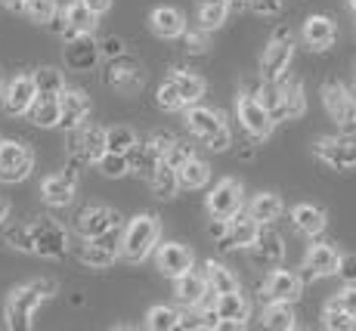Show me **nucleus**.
Instances as JSON below:
<instances>
[{"instance_id": "f257e3e1", "label": "nucleus", "mask_w": 356, "mask_h": 331, "mask_svg": "<svg viewBox=\"0 0 356 331\" xmlns=\"http://www.w3.org/2000/svg\"><path fill=\"white\" fill-rule=\"evenodd\" d=\"M56 291L59 288L53 279H31V282H25V285H16L6 294V307H3L6 328H13V331L31 328L34 313L40 309V303L50 300Z\"/></svg>"}, {"instance_id": "f03ea898", "label": "nucleus", "mask_w": 356, "mask_h": 331, "mask_svg": "<svg viewBox=\"0 0 356 331\" xmlns=\"http://www.w3.org/2000/svg\"><path fill=\"white\" fill-rule=\"evenodd\" d=\"M183 121H186L189 134L208 152H227L232 146V127L220 108H208L195 102V106L183 108Z\"/></svg>"}, {"instance_id": "7ed1b4c3", "label": "nucleus", "mask_w": 356, "mask_h": 331, "mask_svg": "<svg viewBox=\"0 0 356 331\" xmlns=\"http://www.w3.org/2000/svg\"><path fill=\"white\" fill-rule=\"evenodd\" d=\"M257 99L264 102V108L270 112V118L276 124L279 121H298V118H304V112H307L304 84L289 78V74H285L282 81H273V84H266L264 81Z\"/></svg>"}, {"instance_id": "20e7f679", "label": "nucleus", "mask_w": 356, "mask_h": 331, "mask_svg": "<svg viewBox=\"0 0 356 331\" xmlns=\"http://www.w3.org/2000/svg\"><path fill=\"white\" fill-rule=\"evenodd\" d=\"M159 239H161L159 213H136L118 239V257L130 260V264H140V260H146L155 251Z\"/></svg>"}, {"instance_id": "39448f33", "label": "nucleus", "mask_w": 356, "mask_h": 331, "mask_svg": "<svg viewBox=\"0 0 356 331\" xmlns=\"http://www.w3.org/2000/svg\"><path fill=\"white\" fill-rule=\"evenodd\" d=\"M106 152V127L97 124H81V127L68 130V161L74 164H97L99 155Z\"/></svg>"}, {"instance_id": "423d86ee", "label": "nucleus", "mask_w": 356, "mask_h": 331, "mask_svg": "<svg viewBox=\"0 0 356 331\" xmlns=\"http://www.w3.org/2000/svg\"><path fill=\"white\" fill-rule=\"evenodd\" d=\"M323 106L328 118L334 121V127H338V134L356 136V102L344 84H338V81L323 84Z\"/></svg>"}, {"instance_id": "0eeeda50", "label": "nucleus", "mask_w": 356, "mask_h": 331, "mask_svg": "<svg viewBox=\"0 0 356 331\" xmlns=\"http://www.w3.org/2000/svg\"><path fill=\"white\" fill-rule=\"evenodd\" d=\"M294 59V38L291 31H276L270 38V44L264 47V56H260V78L266 81V84H273V81H282L285 74H289V65Z\"/></svg>"}, {"instance_id": "6e6552de", "label": "nucleus", "mask_w": 356, "mask_h": 331, "mask_svg": "<svg viewBox=\"0 0 356 331\" xmlns=\"http://www.w3.org/2000/svg\"><path fill=\"white\" fill-rule=\"evenodd\" d=\"M236 118L238 124L245 127V134L251 140H270L273 130H276V121L270 118V112L264 108V102L257 96H248V93H238L236 96Z\"/></svg>"}, {"instance_id": "1a4fd4ad", "label": "nucleus", "mask_w": 356, "mask_h": 331, "mask_svg": "<svg viewBox=\"0 0 356 331\" xmlns=\"http://www.w3.org/2000/svg\"><path fill=\"white\" fill-rule=\"evenodd\" d=\"M34 170V152L19 140H0V183H22Z\"/></svg>"}, {"instance_id": "9d476101", "label": "nucleus", "mask_w": 356, "mask_h": 331, "mask_svg": "<svg viewBox=\"0 0 356 331\" xmlns=\"http://www.w3.org/2000/svg\"><path fill=\"white\" fill-rule=\"evenodd\" d=\"M31 236H34V254H38V257L63 260L68 254V232L56 220L40 217L38 223H31Z\"/></svg>"}, {"instance_id": "9b49d317", "label": "nucleus", "mask_w": 356, "mask_h": 331, "mask_svg": "<svg viewBox=\"0 0 356 331\" xmlns=\"http://www.w3.org/2000/svg\"><path fill=\"white\" fill-rule=\"evenodd\" d=\"M313 155L334 170H353L356 168V136H319L313 143Z\"/></svg>"}, {"instance_id": "f8f14e48", "label": "nucleus", "mask_w": 356, "mask_h": 331, "mask_svg": "<svg viewBox=\"0 0 356 331\" xmlns=\"http://www.w3.org/2000/svg\"><path fill=\"white\" fill-rule=\"evenodd\" d=\"M248 264L254 266V270H276V266H282V260H285V239L279 236V232H273V229H264L260 226V232H257V239L251 241L248 248Z\"/></svg>"}, {"instance_id": "ddd939ff", "label": "nucleus", "mask_w": 356, "mask_h": 331, "mask_svg": "<svg viewBox=\"0 0 356 331\" xmlns=\"http://www.w3.org/2000/svg\"><path fill=\"white\" fill-rule=\"evenodd\" d=\"M146 84V74H143V65L136 62L130 53H121V56L108 59L106 65V87L118 93H136Z\"/></svg>"}, {"instance_id": "4468645a", "label": "nucleus", "mask_w": 356, "mask_h": 331, "mask_svg": "<svg viewBox=\"0 0 356 331\" xmlns=\"http://www.w3.org/2000/svg\"><path fill=\"white\" fill-rule=\"evenodd\" d=\"M204 208H208L211 217H232L245 208V186L236 177H223L214 189L204 198Z\"/></svg>"}, {"instance_id": "2eb2a0df", "label": "nucleus", "mask_w": 356, "mask_h": 331, "mask_svg": "<svg viewBox=\"0 0 356 331\" xmlns=\"http://www.w3.org/2000/svg\"><path fill=\"white\" fill-rule=\"evenodd\" d=\"M78 170H81V164L68 161L65 170L50 174L40 183V198H44L50 208H68V204L74 202V192H78Z\"/></svg>"}, {"instance_id": "dca6fc26", "label": "nucleus", "mask_w": 356, "mask_h": 331, "mask_svg": "<svg viewBox=\"0 0 356 331\" xmlns=\"http://www.w3.org/2000/svg\"><path fill=\"white\" fill-rule=\"evenodd\" d=\"M121 223V213L106 208V204H90L74 217V229H78L81 239H102V236H112Z\"/></svg>"}, {"instance_id": "f3484780", "label": "nucleus", "mask_w": 356, "mask_h": 331, "mask_svg": "<svg viewBox=\"0 0 356 331\" xmlns=\"http://www.w3.org/2000/svg\"><path fill=\"white\" fill-rule=\"evenodd\" d=\"M304 294V279H300L294 270H276L266 273L264 285H260V300H285V303H294Z\"/></svg>"}, {"instance_id": "a211bd4d", "label": "nucleus", "mask_w": 356, "mask_h": 331, "mask_svg": "<svg viewBox=\"0 0 356 331\" xmlns=\"http://www.w3.org/2000/svg\"><path fill=\"white\" fill-rule=\"evenodd\" d=\"M214 316H217V328H245L251 319V303L245 300L242 288L227 294H214Z\"/></svg>"}, {"instance_id": "6ab92c4d", "label": "nucleus", "mask_w": 356, "mask_h": 331, "mask_svg": "<svg viewBox=\"0 0 356 331\" xmlns=\"http://www.w3.org/2000/svg\"><path fill=\"white\" fill-rule=\"evenodd\" d=\"M34 96H38V90H34L31 74H16L10 84H3L0 106L6 108V115H13V118H22V115H29Z\"/></svg>"}, {"instance_id": "aec40b11", "label": "nucleus", "mask_w": 356, "mask_h": 331, "mask_svg": "<svg viewBox=\"0 0 356 331\" xmlns=\"http://www.w3.org/2000/svg\"><path fill=\"white\" fill-rule=\"evenodd\" d=\"M155 264L168 279H177V275L189 273L195 266V254L180 241H164V245L159 241L155 245Z\"/></svg>"}, {"instance_id": "412c9836", "label": "nucleus", "mask_w": 356, "mask_h": 331, "mask_svg": "<svg viewBox=\"0 0 356 331\" xmlns=\"http://www.w3.org/2000/svg\"><path fill=\"white\" fill-rule=\"evenodd\" d=\"M63 56H65V65L72 68V72H93L97 62L102 59L99 44L93 40V34H74V38H68Z\"/></svg>"}, {"instance_id": "4be33fe9", "label": "nucleus", "mask_w": 356, "mask_h": 331, "mask_svg": "<svg viewBox=\"0 0 356 331\" xmlns=\"http://www.w3.org/2000/svg\"><path fill=\"white\" fill-rule=\"evenodd\" d=\"M90 96L78 87H63L59 93V127L72 130V127H81L87 118H90Z\"/></svg>"}, {"instance_id": "5701e85b", "label": "nucleus", "mask_w": 356, "mask_h": 331, "mask_svg": "<svg viewBox=\"0 0 356 331\" xmlns=\"http://www.w3.org/2000/svg\"><path fill=\"white\" fill-rule=\"evenodd\" d=\"M260 232V223L251 213H245V208L238 213H232V217H227V232H223L220 239V248L223 251H238V248H248L251 241L257 239Z\"/></svg>"}, {"instance_id": "b1692460", "label": "nucleus", "mask_w": 356, "mask_h": 331, "mask_svg": "<svg viewBox=\"0 0 356 331\" xmlns=\"http://www.w3.org/2000/svg\"><path fill=\"white\" fill-rule=\"evenodd\" d=\"M338 248L332 241H313L304 254V270L310 279H328L338 273Z\"/></svg>"}, {"instance_id": "393cba45", "label": "nucleus", "mask_w": 356, "mask_h": 331, "mask_svg": "<svg viewBox=\"0 0 356 331\" xmlns=\"http://www.w3.org/2000/svg\"><path fill=\"white\" fill-rule=\"evenodd\" d=\"M300 38H304L310 53H325L328 47L334 44V38H338V25H334L332 16L316 13V16H307L304 29H300Z\"/></svg>"}, {"instance_id": "a878e982", "label": "nucleus", "mask_w": 356, "mask_h": 331, "mask_svg": "<svg viewBox=\"0 0 356 331\" xmlns=\"http://www.w3.org/2000/svg\"><path fill=\"white\" fill-rule=\"evenodd\" d=\"M174 298L186 309H195V307H204V303H208L211 291H208V285H204V275L195 273V266L174 279Z\"/></svg>"}, {"instance_id": "bb28decb", "label": "nucleus", "mask_w": 356, "mask_h": 331, "mask_svg": "<svg viewBox=\"0 0 356 331\" xmlns=\"http://www.w3.org/2000/svg\"><path fill=\"white\" fill-rule=\"evenodd\" d=\"M186 29V16L177 6H155L149 13V31L161 40H177Z\"/></svg>"}, {"instance_id": "cd10ccee", "label": "nucleus", "mask_w": 356, "mask_h": 331, "mask_svg": "<svg viewBox=\"0 0 356 331\" xmlns=\"http://www.w3.org/2000/svg\"><path fill=\"white\" fill-rule=\"evenodd\" d=\"M291 223H294V229H298L300 236L316 239V236H323L325 232L328 213H325V208H319V204L300 202V204H294L291 208Z\"/></svg>"}, {"instance_id": "c85d7f7f", "label": "nucleus", "mask_w": 356, "mask_h": 331, "mask_svg": "<svg viewBox=\"0 0 356 331\" xmlns=\"http://www.w3.org/2000/svg\"><path fill=\"white\" fill-rule=\"evenodd\" d=\"M63 19H65V29H63V38H74V34H93L99 25V16L90 13L81 0H72V3L63 10Z\"/></svg>"}, {"instance_id": "c756f323", "label": "nucleus", "mask_w": 356, "mask_h": 331, "mask_svg": "<svg viewBox=\"0 0 356 331\" xmlns=\"http://www.w3.org/2000/svg\"><path fill=\"white\" fill-rule=\"evenodd\" d=\"M168 81L174 84V90L180 93L183 106H195V102H202L204 90H208V84H204V78H198L195 72H186V68H170Z\"/></svg>"}, {"instance_id": "7c9ffc66", "label": "nucleus", "mask_w": 356, "mask_h": 331, "mask_svg": "<svg viewBox=\"0 0 356 331\" xmlns=\"http://www.w3.org/2000/svg\"><path fill=\"white\" fill-rule=\"evenodd\" d=\"M245 213H251L260 226H270L285 213V204H282V198H279V192H257V195L245 204Z\"/></svg>"}, {"instance_id": "2f4dec72", "label": "nucleus", "mask_w": 356, "mask_h": 331, "mask_svg": "<svg viewBox=\"0 0 356 331\" xmlns=\"http://www.w3.org/2000/svg\"><path fill=\"white\" fill-rule=\"evenodd\" d=\"M177 183L180 189H204L211 183V164L198 155H189L183 164H177Z\"/></svg>"}, {"instance_id": "473e14b6", "label": "nucleus", "mask_w": 356, "mask_h": 331, "mask_svg": "<svg viewBox=\"0 0 356 331\" xmlns=\"http://www.w3.org/2000/svg\"><path fill=\"white\" fill-rule=\"evenodd\" d=\"M78 260L90 270H108V266L118 260V251L108 245L106 239H84V248H81Z\"/></svg>"}, {"instance_id": "72a5a7b5", "label": "nucleus", "mask_w": 356, "mask_h": 331, "mask_svg": "<svg viewBox=\"0 0 356 331\" xmlns=\"http://www.w3.org/2000/svg\"><path fill=\"white\" fill-rule=\"evenodd\" d=\"M260 322H264V328H273V331H291L298 328V313L285 300H266Z\"/></svg>"}, {"instance_id": "f704fd0d", "label": "nucleus", "mask_w": 356, "mask_h": 331, "mask_svg": "<svg viewBox=\"0 0 356 331\" xmlns=\"http://www.w3.org/2000/svg\"><path fill=\"white\" fill-rule=\"evenodd\" d=\"M204 285H208V291L211 294H227V291H238V275L227 270L223 264H217V260H208L204 264Z\"/></svg>"}, {"instance_id": "c9c22d12", "label": "nucleus", "mask_w": 356, "mask_h": 331, "mask_svg": "<svg viewBox=\"0 0 356 331\" xmlns=\"http://www.w3.org/2000/svg\"><path fill=\"white\" fill-rule=\"evenodd\" d=\"M149 189L155 192V195L159 198H164V202H168V198H174L177 192H180V183H177V168H170L168 161H159V168L152 170V177H149Z\"/></svg>"}, {"instance_id": "e433bc0d", "label": "nucleus", "mask_w": 356, "mask_h": 331, "mask_svg": "<svg viewBox=\"0 0 356 331\" xmlns=\"http://www.w3.org/2000/svg\"><path fill=\"white\" fill-rule=\"evenodd\" d=\"M29 118L38 127H59V96H34Z\"/></svg>"}, {"instance_id": "4c0bfd02", "label": "nucleus", "mask_w": 356, "mask_h": 331, "mask_svg": "<svg viewBox=\"0 0 356 331\" xmlns=\"http://www.w3.org/2000/svg\"><path fill=\"white\" fill-rule=\"evenodd\" d=\"M229 19V10L223 0H208V3H198V29L204 31H220Z\"/></svg>"}, {"instance_id": "58836bf2", "label": "nucleus", "mask_w": 356, "mask_h": 331, "mask_svg": "<svg viewBox=\"0 0 356 331\" xmlns=\"http://www.w3.org/2000/svg\"><path fill=\"white\" fill-rule=\"evenodd\" d=\"M31 81H34V90H38V96H59V93H63V87H65L63 72H59V68H53V65L38 68V72L31 74Z\"/></svg>"}, {"instance_id": "ea45409f", "label": "nucleus", "mask_w": 356, "mask_h": 331, "mask_svg": "<svg viewBox=\"0 0 356 331\" xmlns=\"http://www.w3.org/2000/svg\"><path fill=\"white\" fill-rule=\"evenodd\" d=\"M136 143H140V136H136L134 127H127V124H115V127L106 130V149L108 152H134Z\"/></svg>"}, {"instance_id": "a19ab883", "label": "nucleus", "mask_w": 356, "mask_h": 331, "mask_svg": "<svg viewBox=\"0 0 356 331\" xmlns=\"http://www.w3.org/2000/svg\"><path fill=\"white\" fill-rule=\"evenodd\" d=\"M319 322H323V328H328V331H353L356 328V319L347 313V309H341L334 300H328L323 307Z\"/></svg>"}, {"instance_id": "79ce46f5", "label": "nucleus", "mask_w": 356, "mask_h": 331, "mask_svg": "<svg viewBox=\"0 0 356 331\" xmlns=\"http://www.w3.org/2000/svg\"><path fill=\"white\" fill-rule=\"evenodd\" d=\"M99 174L108 177V180H118V177H127L130 174V158L124 155V152H102L99 161H97Z\"/></svg>"}, {"instance_id": "37998d69", "label": "nucleus", "mask_w": 356, "mask_h": 331, "mask_svg": "<svg viewBox=\"0 0 356 331\" xmlns=\"http://www.w3.org/2000/svg\"><path fill=\"white\" fill-rule=\"evenodd\" d=\"M180 325V309L177 307H152L146 313V328L149 331H174Z\"/></svg>"}, {"instance_id": "c03bdc74", "label": "nucleus", "mask_w": 356, "mask_h": 331, "mask_svg": "<svg viewBox=\"0 0 356 331\" xmlns=\"http://www.w3.org/2000/svg\"><path fill=\"white\" fill-rule=\"evenodd\" d=\"M56 0H22V10L19 13H25L29 16V22L34 25H47L53 16H56Z\"/></svg>"}, {"instance_id": "a18cd8bd", "label": "nucleus", "mask_w": 356, "mask_h": 331, "mask_svg": "<svg viewBox=\"0 0 356 331\" xmlns=\"http://www.w3.org/2000/svg\"><path fill=\"white\" fill-rule=\"evenodd\" d=\"M3 241L10 248H16V251H22V254H34V236H31V226H6V232H3Z\"/></svg>"}, {"instance_id": "49530a36", "label": "nucleus", "mask_w": 356, "mask_h": 331, "mask_svg": "<svg viewBox=\"0 0 356 331\" xmlns=\"http://www.w3.org/2000/svg\"><path fill=\"white\" fill-rule=\"evenodd\" d=\"M155 106L161 108V112H183V99H180V93L174 90V84H170L168 78H164V84L155 90Z\"/></svg>"}, {"instance_id": "de8ad7c7", "label": "nucleus", "mask_w": 356, "mask_h": 331, "mask_svg": "<svg viewBox=\"0 0 356 331\" xmlns=\"http://www.w3.org/2000/svg\"><path fill=\"white\" fill-rule=\"evenodd\" d=\"M180 38L186 40V50H189V53H208V47H211V31L198 29V25H193V29L186 25Z\"/></svg>"}, {"instance_id": "09e8293b", "label": "nucleus", "mask_w": 356, "mask_h": 331, "mask_svg": "<svg viewBox=\"0 0 356 331\" xmlns=\"http://www.w3.org/2000/svg\"><path fill=\"white\" fill-rule=\"evenodd\" d=\"M189 155H195L193 146H189V140H174L168 149V155H164V161H168L170 168H177V164H183Z\"/></svg>"}, {"instance_id": "8fccbe9b", "label": "nucleus", "mask_w": 356, "mask_h": 331, "mask_svg": "<svg viewBox=\"0 0 356 331\" xmlns=\"http://www.w3.org/2000/svg\"><path fill=\"white\" fill-rule=\"evenodd\" d=\"M282 3L285 0H248V10L264 19H276L279 13H282Z\"/></svg>"}, {"instance_id": "3c124183", "label": "nucleus", "mask_w": 356, "mask_h": 331, "mask_svg": "<svg viewBox=\"0 0 356 331\" xmlns=\"http://www.w3.org/2000/svg\"><path fill=\"white\" fill-rule=\"evenodd\" d=\"M121 53H127L124 38H118V34H108L106 40H99V56L102 59H115V56H121Z\"/></svg>"}, {"instance_id": "603ef678", "label": "nucleus", "mask_w": 356, "mask_h": 331, "mask_svg": "<svg viewBox=\"0 0 356 331\" xmlns=\"http://www.w3.org/2000/svg\"><path fill=\"white\" fill-rule=\"evenodd\" d=\"M332 300L338 303L341 309H347V313H350L353 319H356V285H350V282H344V288H341V291L334 294Z\"/></svg>"}, {"instance_id": "864d4df0", "label": "nucleus", "mask_w": 356, "mask_h": 331, "mask_svg": "<svg viewBox=\"0 0 356 331\" xmlns=\"http://www.w3.org/2000/svg\"><path fill=\"white\" fill-rule=\"evenodd\" d=\"M334 275H341L344 282L356 285V254L353 251H347V254H341V257H338V273H334Z\"/></svg>"}, {"instance_id": "5fc2aeb1", "label": "nucleus", "mask_w": 356, "mask_h": 331, "mask_svg": "<svg viewBox=\"0 0 356 331\" xmlns=\"http://www.w3.org/2000/svg\"><path fill=\"white\" fill-rule=\"evenodd\" d=\"M223 232H227V217H211L208 223V236H214L217 241L223 239Z\"/></svg>"}, {"instance_id": "6e6d98bb", "label": "nucleus", "mask_w": 356, "mask_h": 331, "mask_svg": "<svg viewBox=\"0 0 356 331\" xmlns=\"http://www.w3.org/2000/svg\"><path fill=\"white\" fill-rule=\"evenodd\" d=\"M81 3H84L90 13H97V16H106V13L112 10V0H81Z\"/></svg>"}, {"instance_id": "4d7b16f0", "label": "nucleus", "mask_w": 356, "mask_h": 331, "mask_svg": "<svg viewBox=\"0 0 356 331\" xmlns=\"http://www.w3.org/2000/svg\"><path fill=\"white\" fill-rule=\"evenodd\" d=\"M0 3H3L6 10H16V13L22 10V0H0Z\"/></svg>"}, {"instance_id": "13d9d810", "label": "nucleus", "mask_w": 356, "mask_h": 331, "mask_svg": "<svg viewBox=\"0 0 356 331\" xmlns=\"http://www.w3.org/2000/svg\"><path fill=\"white\" fill-rule=\"evenodd\" d=\"M6 217H10V204H6V202H3V198H0V223H3V220H6Z\"/></svg>"}, {"instance_id": "bf43d9fd", "label": "nucleus", "mask_w": 356, "mask_h": 331, "mask_svg": "<svg viewBox=\"0 0 356 331\" xmlns=\"http://www.w3.org/2000/svg\"><path fill=\"white\" fill-rule=\"evenodd\" d=\"M347 10H350V16H353V22H356V0H347Z\"/></svg>"}, {"instance_id": "052dcab7", "label": "nucleus", "mask_w": 356, "mask_h": 331, "mask_svg": "<svg viewBox=\"0 0 356 331\" xmlns=\"http://www.w3.org/2000/svg\"><path fill=\"white\" fill-rule=\"evenodd\" d=\"M350 90V96H353V102H356V81H353V87H347Z\"/></svg>"}, {"instance_id": "680f3d73", "label": "nucleus", "mask_w": 356, "mask_h": 331, "mask_svg": "<svg viewBox=\"0 0 356 331\" xmlns=\"http://www.w3.org/2000/svg\"><path fill=\"white\" fill-rule=\"evenodd\" d=\"M0 93H3V81H0Z\"/></svg>"}, {"instance_id": "e2e57ef3", "label": "nucleus", "mask_w": 356, "mask_h": 331, "mask_svg": "<svg viewBox=\"0 0 356 331\" xmlns=\"http://www.w3.org/2000/svg\"><path fill=\"white\" fill-rule=\"evenodd\" d=\"M198 3H208V0H198Z\"/></svg>"}]
</instances>
